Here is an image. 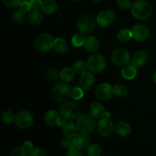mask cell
Listing matches in <instances>:
<instances>
[{
    "instance_id": "obj_1",
    "label": "cell",
    "mask_w": 156,
    "mask_h": 156,
    "mask_svg": "<svg viewBox=\"0 0 156 156\" xmlns=\"http://www.w3.org/2000/svg\"><path fill=\"white\" fill-rule=\"evenodd\" d=\"M130 9L133 16L140 21H146L152 17V8L146 0H136Z\"/></svg>"
},
{
    "instance_id": "obj_2",
    "label": "cell",
    "mask_w": 156,
    "mask_h": 156,
    "mask_svg": "<svg viewBox=\"0 0 156 156\" xmlns=\"http://www.w3.org/2000/svg\"><path fill=\"white\" fill-rule=\"evenodd\" d=\"M97 25L95 18L91 15H84L78 19L76 27L82 35L89 36L94 31Z\"/></svg>"
},
{
    "instance_id": "obj_3",
    "label": "cell",
    "mask_w": 156,
    "mask_h": 156,
    "mask_svg": "<svg viewBox=\"0 0 156 156\" xmlns=\"http://www.w3.org/2000/svg\"><path fill=\"white\" fill-rule=\"evenodd\" d=\"M59 113L66 120H77L80 116L81 109L79 105L73 101L63 102L59 107Z\"/></svg>"
},
{
    "instance_id": "obj_4",
    "label": "cell",
    "mask_w": 156,
    "mask_h": 156,
    "mask_svg": "<svg viewBox=\"0 0 156 156\" xmlns=\"http://www.w3.org/2000/svg\"><path fill=\"white\" fill-rule=\"evenodd\" d=\"M88 70L91 73H101L107 67V61L105 56L100 53H94L87 60Z\"/></svg>"
},
{
    "instance_id": "obj_5",
    "label": "cell",
    "mask_w": 156,
    "mask_h": 156,
    "mask_svg": "<svg viewBox=\"0 0 156 156\" xmlns=\"http://www.w3.org/2000/svg\"><path fill=\"white\" fill-rule=\"evenodd\" d=\"M72 88L67 82H58L52 89V96L56 101L63 103L71 96Z\"/></svg>"
},
{
    "instance_id": "obj_6",
    "label": "cell",
    "mask_w": 156,
    "mask_h": 156,
    "mask_svg": "<svg viewBox=\"0 0 156 156\" xmlns=\"http://www.w3.org/2000/svg\"><path fill=\"white\" fill-rule=\"evenodd\" d=\"M76 124L79 130L85 133H90L95 129V127H97L95 118L90 114L79 116L76 121Z\"/></svg>"
},
{
    "instance_id": "obj_7",
    "label": "cell",
    "mask_w": 156,
    "mask_h": 156,
    "mask_svg": "<svg viewBox=\"0 0 156 156\" xmlns=\"http://www.w3.org/2000/svg\"><path fill=\"white\" fill-rule=\"evenodd\" d=\"M111 59L113 63L118 66H124L131 61L130 53L129 50L125 48H117L112 52Z\"/></svg>"
},
{
    "instance_id": "obj_8",
    "label": "cell",
    "mask_w": 156,
    "mask_h": 156,
    "mask_svg": "<svg viewBox=\"0 0 156 156\" xmlns=\"http://www.w3.org/2000/svg\"><path fill=\"white\" fill-rule=\"evenodd\" d=\"M54 41L53 37L50 34H41L35 40V47L41 52H48L53 48Z\"/></svg>"
},
{
    "instance_id": "obj_9",
    "label": "cell",
    "mask_w": 156,
    "mask_h": 156,
    "mask_svg": "<svg viewBox=\"0 0 156 156\" xmlns=\"http://www.w3.org/2000/svg\"><path fill=\"white\" fill-rule=\"evenodd\" d=\"M33 114L28 111H22L15 116V124L18 128L21 129L30 127L34 123Z\"/></svg>"
},
{
    "instance_id": "obj_10",
    "label": "cell",
    "mask_w": 156,
    "mask_h": 156,
    "mask_svg": "<svg viewBox=\"0 0 156 156\" xmlns=\"http://www.w3.org/2000/svg\"><path fill=\"white\" fill-rule=\"evenodd\" d=\"M97 131L102 137H109L115 131V126L111 118L101 117L97 123Z\"/></svg>"
},
{
    "instance_id": "obj_11",
    "label": "cell",
    "mask_w": 156,
    "mask_h": 156,
    "mask_svg": "<svg viewBox=\"0 0 156 156\" xmlns=\"http://www.w3.org/2000/svg\"><path fill=\"white\" fill-rule=\"evenodd\" d=\"M96 98L100 101H108L114 94V87L108 83H101L98 85L94 91Z\"/></svg>"
},
{
    "instance_id": "obj_12",
    "label": "cell",
    "mask_w": 156,
    "mask_h": 156,
    "mask_svg": "<svg viewBox=\"0 0 156 156\" xmlns=\"http://www.w3.org/2000/svg\"><path fill=\"white\" fill-rule=\"evenodd\" d=\"M116 18L115 13L111 9L101 11L98 15L97 22L101 27H108L114 22Z\"/></svg>"
},
{
    "instance_id": "obj_13",
    "label": "cell",
    "mask_w": 156,
    "mask_h": 156,
    "mask_svg": "<svg viewBox=\"0 0 156 156\" xmlns=\"http://www.w3.org/2000/svg\"><path fill=\"white\" fill-rule=\"evenodd\" d=\"M133 39L138 42H143L149 37V30L148 27L142 24H136L131 29Z\"/></svg>"
},
{
    "instance_id": "obj_14",
    "label": "cell",
    "mask_w": 156,
    "mask_h": 156,
    "mask_svg": "<svg viewBox=\"0 0 156 156\" xmlns=\"http://www.w3.org/2000/svg\"><path fill=\"white\" fill-rule=\"evenodd\" d=\"M149 56L147 52L145 50H139L136 52L131 58V64L136 68H140L146 65L149 61Z\"/></svg>"
},
{
    "instance_id": "obj_15",
    "label": "cell",
    "mask_w": 156,
    "mask_h": 156,
    "mask_svg": "<svg viewBox=\"0 0 156 156\" xmlns=\"http://www.w3.org/2000/svg\"><path fill=\"white\" fill-rule=\"evenodd\" d=\"M95 82V79L91 72H86L84 74L81 75L79 79V85L80 87L85 91H88L91 89Z\"/></svg>"
},
{
    "instance_id": "obj_16",
    "label": "cell",
    "mask_w": 156,
    "mask_h": 156,
    "mask_svg": "<svg viewBox=\"0 0 156 156\" xmlns=\"http://www.w3.org/2000/svg\"><path fill=\"white\" fill-rule=\"evenodd\" d=\"M90 141H91V139L88 133L82 132L77 133L76 136L73 138L75 146L80 149H83L88 147L90 144Z\"/></svg>"
},
{
    "instance_id": "obj_17",
    "label": "cell",
    "mask_w": 156,
    "mask_h": 156,
    "mask_svg": "<svg viewBox=\"0 0 156 156\" xmlns=\"http://www.w3.org/2000/svg\"><path fill=\"white\" fill-rule=\"evenodd\" d=\"M84 47H85V50L88 52L94 53L98 51L99 47H100V44H99L98 40L95 37L88 36V37L85 38Z\"/></svg>"
},
{
    "instance_id": "obj_18",
    "label": "cell",
    "mask_w": 156,
    "mask_h": 156,
    "mask_svg": "<svg viewBox=\"0 0 156 156\" xmlns=\"http://www.w3.org/2000/svg\"><path fill=\"white\" fill-rule=\"evenodd\" d=\"M60 117L61 116L59 112L54 111V110H49L46 112L44 120L47 126H53L57 125L58 120L60 118Z\"/></svg>"
},
{
    "instance_id": "obj_19",
    "label": "cell",
    "mask_w": 156,
    "mask_h": 156,
    "mask_svg": "<svg viewBox=\"0 0 156 156\" xmlns=\"http://www.w3.org/2000/svg\"><path fill=\"white\" fill-rule=\"evenodd\" d=\"M44 12L40 9H32L28 14V21L30 24L33 25H39L42 23L44 20Z\"/></svg>"
},
{
    "instance_id": "obj_20",
    "label": "cell",
    "mask_w": 156,
    "mask_h": 156,
    "mask_svg": "<svg viewBox=\"0 0 156 156\" xmlns=\"http://www.w3.org/2000/svg\"><path fill=\"white\" fill-rule=\"evenodd\" d=\"M58 5L55 0H45L43 2L41 11L46 15H53L58 10Z\"/></svg>"
},
{
    "instance_id": "obj_21",
    "label": "cell",
    "mask_w": 156,
    "mask_h": 156,
    "mask_svg": "<svg viewBox=\"0 0 156 156\" xmlns=\"http://www.w3.org/2000/svg\"><path fill=\"white\" fill-rule=\"evenodd\" d=\"M115 132L120 136H127L131 133L130 125L125 121L118 122L115 126Z\"/></svg>"
},
{
    "instance_id": "obj_22",
    "label": "cell",
    "mask_w": 156,
    "mask_h": 156,
    "mask_svg": "<svg viewBox=\"0 0 156 156\" xmlns=\"http://www.w3.org/2000/svg\"><path fill=\"white\" fill-rule=\"evenodd\" d=\"M136 67L133 64H127L124 66L121 70V75L123 79L126 80H133L136 76Z\"/></svg>"
},
{
    "instance_id": "obj_23",
    "label": "cell",
    "mask_w": 156,
    "mask_h": 156,
    "mask_svg": "<svg viewBox=\"0 0 156 156\" xmlns=\"http://www.w3.org/2000/svg\"><path fill=\"white\" fill-rule=\"evenodd\" d=\"M105 112V107L98 102H94L91 104L89 108V113L95 119H101Z\"/></svg>"
},
{
    "instance_id": "obj_24",
    "label": "cell",
    "mask_w": 156,
    "mask_h": 156,
    "mask_svg": "<svg viewBox=\"0 0 156 156\" xmlns=\"http://www.w3.org/2000/svg\"><path fill=\"white\" fill-rule=\"evenodd\" d=\"M78 126L77 124L74 123L73 122L66 123V124L62 127V133L64 136L69 137V138H74L77 134Z\"/></svg>"
},
{
    "instance_id": "obj_25",
    "label": "cell",
    "mask_w": 156,
    "mask_h": 156,
    "mask_svg": "<svg viewBox=\"0 0 156 156\" xmlns=\"http://www.w3.org/2000/svg\"><path fill=\"white\" fill-rule=\"evenodd\" d=\"M53 49L55 51L59 54H64L69 50L68 43L62 38H56L54 41Z\"/></svg>"
},
{
    "instance_id": "obj_26",
    "label": "cell",
    "mask_w": 156,
    "mask_h": 156,
    "mask_svg": "<svg viewBox=\"0 0 156 156\" xmlns=\"http://www.w3.org/2000/svg\"><path fill=\"white\" fill-rule=\"evenodd\" d=\"M75 73L73 69L66 67L60 71V79L65 82H70L74 79Z\"/></svg>"
},
{
    "instance_id": "obj_27",
    "label": "cell",
    "mask_w": 156,
    "mask_h": 156,
    "mask_svg": "<svg viewBox=\"0 0 156 156\" xmlns=\"http://www.w3.org/2000/svg\"><path fill=\"white\" fill-rule=\"evenodd\" d=\"M73 69L76 74L82 75L85 73L88 70V66L87 62H85L83 60H78L73 63Z\"/></svg>"
},
{
    "instance_id": "obj_28",
    "label": "cell",
    "mask_w": 156,
    "mask_h": 156,
    "mask_svg": "<svg viewBox=\"0 0 156 156\" xmlns=\"http://www.w3.org/2000/svg\"><path fill=\"white\" fill-rule=\"evenodd\" d=\"M26 12H23L21 9L15 11L12 14V21L15 24H21L24 22L26 18Z\"/></svg>"
},
{
    "instance_id": "obj_29",
    "label": "cell",
    "mask_w": 156,
    "mask_h": 156,
    "mask_svg": "<svg viewBox=\"0 0 156 156\" xmlns=\"http://www.w3.org/2000/svg\"><path fill=\"white\" fill-rule=\"evenodd\" d=\"M133 38L131 30H128L126 28L120 29L117 33V39L122 43H126L130 41Z\"/></svg>"
},
{
    "instance_id": "obj_30",
    "label": "cell",
    "mask_w": 156,
    "mask_h": 156,
    "mask_svg": "<svg viewBox=\"0 0 156 156\" xmlns=\"http://www.w3.org/2000/svg\"><path fill=\"white\" fill-rule=\"evenodd\" d=\"M114 93L117 98H123L128 94V90L125 85L119 84L114 87Z\"/></svg>"
},
{
    "instance_id": "obj_31",
    "label": "cell",
    "mask_w": 156,
    "mask_h": 156,
    "mask_svg": "<svg viewBox=\"0 0 156 156\" xmlns=\"http://www.w3.org/2000/svg\"><path fill=\"white\" fill-rule=\"evenodd\" d=\"M101 148L99 145L95 144H91L88 146L87 149V152L89 156H100L101 155Z\"/></svg>"
},
{
    "instance_id": "obj_32",
    "label": "cell",
    "mask_w": 156,
    "mask_h": 156,
    "mask_svg": "<svg viewBox=\"0 0 156 156\" xmlns=\"http://www.w3.org/2000/svg\"><path fill=\"white\" fill-rule=\"evenodd\" d=\"M46 77L50 81L57 80L60 78V71H59L56 68L49 69L46 73Z\"/></svg>"
},
{
    "instance_id": "obj_33",
    "label": "cell",
    "mask_w": 156,
    "mask_h": 156,
    "mask_svg": "<svg viewBox=\"0 0 156 156\" xmlns=\"http://www.w3.org/2000/svg\"><path fill=\"white\" fill-rule=\"evenodd\" d=\"M15 116L14 113L11 111H6L3 112L2 115V121L6 124H12V123H15Z\"/></svg>"
},
{
    "instance_id": "obj_34",
    "label": "cell",
    "mask_w": 156,
    "mask_h": 156,
    "mask_svg": "<svg viewBox=\"0 0 156 156\" xmlns=\"http://www.w3.org/2000/svg\"><path fill=\"white\" fill-rule=\"evenodd\" d=\"M85 37L82 34H76L72 38V44L75 47H81L85 44Z\"/></svg>"
},
{
    "instance_id": "obj_35",
    "label": "cell",
    "mask_w": 156,
    "mask_h": 156,
    "mask_svg": "<svg viewBox=\"0 0 156 156\" xmlns=\"http://www.w3.org/2000/svg\"><path fill=\"white\" fill-rule=\"evenodd\" d=\"M84 96V91L82 88L79 87H75L72 89L71 92V97L73 100L75 101H79L83 98Z\"/></svg>"
},
{
    "instance_id": "obj_36",
    "label": "cell",
    "mask_w": 156,
    "mask_h": 156,
    "mask_svg": "<svg viewBox=\"0 0 156 156\" xmlns=\"http://www.w3.org/2000/svg\"><path fill=\"white\" fill-rule=\"evenodd\" d=\"M11 156H28V152L24 146L16 147L12 150Z\"/></svg>"
},
{
    "instance_id": "obj_37",
    "label": "cell",
    "mask_w": 156,
    "mask_h": 156,
    "mask_svg": "<svg viewBox=\"0 0 156 156\" xmlns=\"http://www.w3.org/2000/svg\"><path fill=\"white\" fill-rule=\"evenodd\" d=\"M133 3L131 0H117V7L122 10H126L132 6Z\"/></svg>"
},
{
    "instance_id": "obj_38",
    "label": "cell",
    "mask_w": 156,
    "mask_h": 156,
    "mask_svg": "<svg viewBox=\"0 0 156 156\" xmlns=\"http://www.w3.org/2000/svg\"><path fill=\"white\" fill-rule=\"evenodd\" d=\"M62 145L65 149H71L73 148L76 147L73 142V138H69V137L64 136L62 140Z\"/></svg>"
},
{
    "instance_id": "obj_39",
    "label": "cell",
    "mask_w": 156,
    "mask_h": 156,
    "mask_svg": "<svg viewBox=\"0 0 156 156\" xmlns=\"http://www.w3.org/2000/svg\"><path fill=\"white\" fill-rule=\"evenodd\" d=\"M5 5L10 9H15L21 5L22 0H2Z\"/></svg>"
},
{
    "instance_id": "obj_40",
    "label": "cell",
    "mask_w": 156,
    "mask_h": 156,
    "mask_svg": "<svg viewBox=\"0 0 156 156\" xmlns=\"http://www.w3.org/2000/svg\"><path fill=\"white\" fill-rule=\"evenodd\" d=\"M28 156H46V152L41 148L34 147L28 152Z\"/></svg>"
},
{
    "instance_id": "obj_41",
    "label": "cell",
    "mask_w": 156,
    "mask_h": 156,
    "mask_svg": "<svg viewBox=\"0 0 156 156\" xmlns=\"http://www.w3.org/2000/svg\"><path fill=\"white\" fill-rule=\"evenodd\" d=\"M66 156H84V154L81 151L80 149L77 147H74L71 149H69Z\"/></svg>"
},
{
    "instance_id": "obj_42",
    "label": "cell",
    "mask_w": 156,
    "mask_h": 156,
    "mask_svg": "<svg viewBox=\"0 0 156 156\" xmlns=\"http://www.w3.org/2000/svg\"><path fill=\"white\" fill-rule=\"evenodd\" d=\"M19 9L24 12H28L29 11H30V9H31V5H30V2L27 1V0L22 1L21 5H20Z\"/></svg>"
},
{
    "instance_id": "obj_43",
    "label": "cell",
    "mask_w": 156,
    "mask_h": 156,
    "mask_svg": "<svg viewBox=\"0 0 156 156\" xmlns=\"http://www.w3.org/2000/svg\"><path fill=\"white\" fill-rule=\"evenodd\" d=\"M30 5H31L32 9H41L43 2L42 0H30Z\"/></svg>"
},
{
    "instance_id": "obj_44",
    "label": "cell",
    "mask_w": 156,
    "mask_h": 156,
    "mask_svg": "<svg viewBox=\"0 0 156 156\" xmlns=\"http://www.w3.org/2000/svg\"><path fill=\"white\" fill-rule=\"evenodd\" d=\"M23 146L26 149V150L27 152H30L32 149H33V143L30 141H25L24 143H23Z\"/></svg>"
},
{
    "instance_id": "obj_45",
    "label": "cell",
    "mask_w": 156,
    "mask_h": 156,
    "mask_svg": "<svg viewBox=\"0 0 156 156\" xmlns=\"http://www.w3.org/2000/svg\"><path fill=\"white\" fill-rule=\"evenodd\" d=\"M66 124V120L64 119L63 117H60V118H59V120H58V123L56 126H59V127H63Z\"/></svg>"
},
{
    "instance_id": "obj_46",
    "label": "cell",
    "mask_w": 156,
    "mask_h": 156,
    "mask_svg": "<svg viewBox=\"0 0 156 156\" xmlns=\"http://www.w3.org/2000/svg\"><path fill=\"white\" fill-rule=\"evenodd\" d=\"M102 117H105V118H110V117H111V113L108 112V111H105V112L104 113Z\"/></svg>"
},
{
    "instance_id": "obj_47",
    "label": "cell",
    "mask_w": 156,
    "mask_h": 156,
    "mask_svg": "<svg viewBox=\"0 0 156 156\" xmlns=\"http://www.w3.org/2000/svg\"><path fill=\"white\" fill-rule=\"evenodd\" d=\"M153 80H154V82L156 84V71L155 72V73H154L153 75Z\"/></svg>"
},
{
    "instance_id": "obj_48",
    "label": "cell",
    "mask_w": 156,
    "mask_h": 156,
    "mask_svg": "<svg viewBox=\"0 0 156 156\" xmlns=\"http://www.w3.org/2000/svg\"><path fill=\"white\" fill-rule=\"evenodd\" d=\"M92 1L94 2H101L102 0H92Z\"/></svg>"
},
{
    "instance_id": "obj_49",
    "label": "cell",
    "mask_w": 156,
    "mask_h": 156,
    "mask_svg": "<svg viewBox=\"0 0 156 156\" xmlns=\"http://www.w3.org/2000/svg\"><path fill=\"white\" fill-rule=\"evenodd\" d=\"M73 1H75V2H79V1H82V0H73Z\"/></svg>"
}]
</instances>
